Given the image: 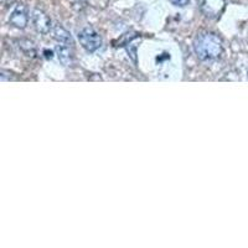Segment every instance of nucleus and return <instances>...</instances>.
Segmentation results:
<instances>
[{
	"label": "nucleus",
	"instance_id": "nucleus-1",
	"mask_svg": "<svg viewBox=\"0 0 248 248\" xmlns=\"http://www.w3.org/2000/svg\"><path fill=\"white\" fill-rule=\"evenodd\" d=\"M222 40L215 32H202L194 40V51L201 61H212L222 54Z\"/></svg>",
	"mask_w": 248,
	"mask_h": 248
},
{
	"label": "nucleus",
	"instance_id": "nucleus-2",
	"mask_svg": "<svg viewBox=\"0 0 248 248\" xmlns=\"http://www.w3.org/2000/svg\"><path fill=\"white\" fill-rule=\"evenodd\" d=\"M78 41L87 52L93 54L102 46V37L93 28L82 29L78 32Z\"/></svg>",
	"mask_w": 248,
	"mask_h": 248
},
{
	"label": "nucleus",
	"instance_id": "nucleus-3",
	"mask_svg": "<svg viewBox=\"0 0 248 248\" xmlns=\"http://www.w3.org/2000/svg\"><path fill=\"white\" fill-rule=\"evenodd\" d=\"M31 21H32V25H34L35 30H36L39 34L46 35L48 34L51 31V29H52L51 19L47 16L46 13H44L43 10H40V9H34V10H32Z\"/></svg>",
	"mask_w": 248,
	"mask_h": 248
},
{
	"label": "nucleus",
	"instance_id": "nucleus-4",
	"mask_svg": "<svg viewBox=\"0 0 248 248\" xmlns=\"http://www.w3.org/2000/svg\"><path fill=\"white\" fill-rule=\"evenodd\" d=\"M226 0H201L200 8L202 14L210 19H216L222 14Z\"/></svg>",
	"mask_w": 248,
	"mask_h": 248
},
{
	"label": "nucleus",
	"instance_id": "nucleus-5",
	"mask_svg": "<svg viewBox=\"0 0 248 248\" xmlns=\"http://www.w3.org/2000/svg\"><path fill=\"white\" fill-rule=\"evenodd\" d=\"M9 23L16 29H25L29 24V13L28 8L24 4H19L14 9L13 14L10 15Z\"/></svg>",
	"mask_w": 248,
	"mask_h": 248
},
{
	"label": "nucleus",
	"instance_id": "nucleus-6",
	"mask_svg": "<svg viewBox=\"0 0 248 248\" xmlns=\"http://www.w3.org/2000/svg\"><path fill=\"white\" fill-rule=\"evenodd\" d=\"M56 54L62 65H72V62H74V46L59 44V45L56 46Z\"/></svg>",
	"mask_w": 248,
	"mask_h": 248
},
{
	"label": "nucleus",
	"instance_id": "nucleus-7",
	"mask_svg": "<svg viewBox=\"0 0 248 248\" xmlns=\"http://www.w3.org/2000/svg\"><path fill=\"white\" fill-rule=\"evenodd\" d=\"M52 34H54V39L56 40L57 44L74 46V40H72V36H71L70 32H68L63 26L55 25L54 30H52Z\"/></svg>",
	"mask_w": 248,
	"mask_h": 248
},
{
	"label": "nucleus",
	"instance_id": "nucleus-8",
	"mask_svg": "<svg viewBox=\"0 0 248 248\" xmlns=\"http://www.w3.org/2000/svg\"><path fill=\"white\" fill-rule=\"evenodd\" d=\"M19 48L21 50L25 56L28 57H35L36 56V47H35L34 43L28 39L19 40Z\"/></svg>",
	"mask_w": 248,
	"mask_h": 248
},
{
	"label": "nucleus",
	"instance_id": "nucleus-9",
	"mask_svg": "<svg viewBox=\"0 0 248 248\" xmlns=\"http://www.w3.org/2000/svg\"><path fill=\"white\" fill-rule=\"evenodd\" d=\"M170 3L175 6H186L190 3V0H170Z\"/></svg>",
	"mask_w": 248,
	"mask_h": 248
},
{
	"label": "nucleus",
	"instance_id": "nucleus-10",
	"mask_svg": "<svg viewBox=\"0 0 248 248\" xmlns=\"http://www.w3.org/2000/svg\"><path fill=\"white\" fill-rule=\"evenodd\" d=\"M0 78L1 81H9V79H12V74L5 70H1L0 71Z\"/></svg>",
	"mask_w": 248,
	"mask_h": 248
},
{
	"label": "nucleus",
	"instance_id": "nucleus-11",
	"mask_svg": "<svg viewBox=\"0 0 248 248\" xmlns=\"http://www.w3.org/2000/svg\"><path fill=\"white\" fill-rule=\"evenodd\" d=\"M15 1H16V0H1V5H3L4 8H9V6H12Z\"/></svg>",
	"mask_w": 248,
	"mask_h": 248
},
{
	"label": "nucleus",
	"instance_id": "nucleus-12",
	"mask_svg": "<svg viewBox=\"0 0 248 248\" xmlns=\"http://www.w3.org/2000/svg\"><path fill=\"white\" fill-rule=\"evenodd\" d=\"M44 54H45L46 59H48V60H51V59H52V57H54V54H52V51L45 50V51H44Z\"/></svg>",
	"mask_w": 248,
	"mask_h": 248
},
{
	"label": "nucleus",
	"instance_id": "nucleus-13",
	"mask_svg": "<svg viewBox=\"0 0 248 248\" xmlns=\"http://www.w3.org/2000/svg\"><path fill=\"white\" fill-rule=\"evenodd\" d=\"M79 1H86V0H79Z\"/></svg>",
	"mask_w": 248,
	"mask_h": 248
}]
</instances>
